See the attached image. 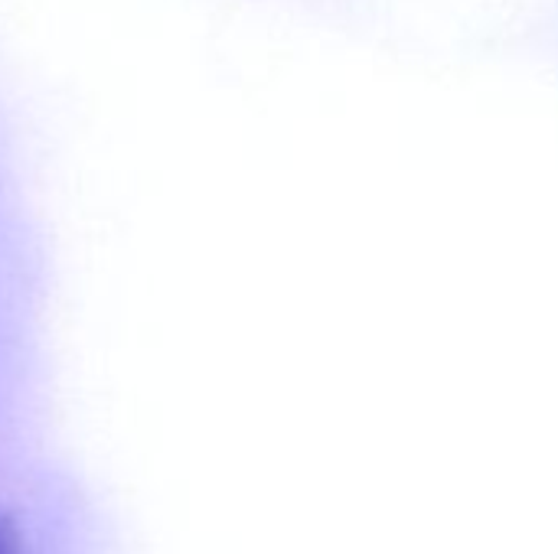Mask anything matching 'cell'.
Returning <instances> with one entry per match:
<instances>
[{
	"mask_svg": "<svg viewBox=\"0 0 558 554\" xmlns=\"http://www.w3.org/2000/svg\"><path fill=\"white\" fill-rule=\"evenodd\" d=\"M0 554H29V545H26L20 526L7 513H0Z\"/></svg>",
	"mask_w": 558,
	"mask_h": 554,
	"instance_id": "cell-1",
	"label": "cell"
}]
</instances>
